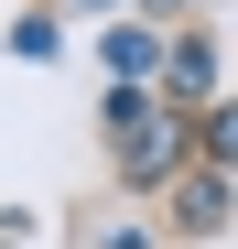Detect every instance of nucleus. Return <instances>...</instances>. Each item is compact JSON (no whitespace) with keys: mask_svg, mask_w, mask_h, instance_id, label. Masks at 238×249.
<instances>
[{"mask_svg":"<svg viewBox=\"0 0 238 249\" xmlns=\"http://www.w3.org/2000/svg\"><path fill=\"white\" fill-rule=\"evenodd\" d=\"M108 65H119V76H152V65H163V44H152V33H119Z\"/></svg>","mask_w":238,"mask_h":249,"instance_id":"nucleus-1","label":"nucleus"}]
</instances>
